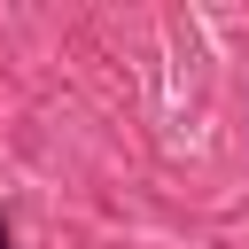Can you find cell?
Segmentation results:
<instances>
[{"mask_svg":"<svg viewBox=\"0 0 249 249\" xmlns=\"http://www.w3.org/2000/svg\"><path fill=\"white\" fill-rule=\"evenodd\" d=\"M0 249H8V226H0Z\"/></svg>","mask_w":249,"mask_h":249,"instance_id":"obj_1","label":"cell"}]
</instances>
